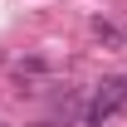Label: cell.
<instances>
[{
  "instance_id": "cell-1",
  "label": "cell",
  "mask_w": 127,
  "mask_h": 127,
  "mask_svg": "<svg viewBox=\"0 0 127 127\" xmlns=\"http://www.w3.org/2000/svg\"><path fill=\"white\" fill-rule=\"evenodd\" d=\"M127 103V78H108V83H98V93L93 103H88V127H103L112 117V112Z\"/></svg>"
}]
</instances>
